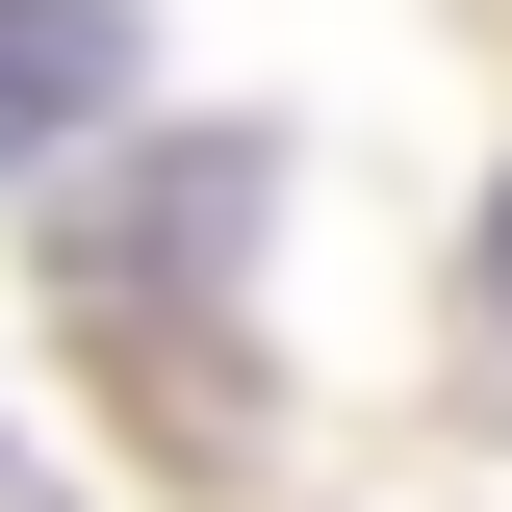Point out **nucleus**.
<instances>
[{
    "label": "nucleus",
    "instance_id": "f03ea898",
    "mask_svg": "<svg viewBox=\"0 0 512 512\" xmlns=\"http://www.w3.org/2000/svg\"><path fill=\"white\" fill-rule=\"evenodd\" d=\"M0 512H77V487H52V461H26V436H0Z\"/></svg>",
    "mask_w": 512,
    "mask_h": 512
},
{
    "label": "nucleus",
    "instance_id": "f257e3e1",
    "mask_svg": "<svg viewBox=\"0 0 512 512\" xmlns=\"http://www.w3.org/2000/svg\"><path fill=\"white\" fill-rule=\"evenodd\" d=\"M128 103V0H0V180Z\"/></svg>",
    "mask_w": 512,
    "mask_h": 512
},
{
    "label": "nucleus",
    "instance_id": "7ed1b4c3",
    "mask_svg": "<svg viewBox=\"0 0 512 512\" xmlns=\"http://www.w3.org/2000/svg\"><path fill=\"white\" fill-rule=\"evenodd\" d=\"M487 282H512V205H487Z\"/></svg>",
    "mask_w": 512,
    "mask_h": 512
}]
</instances>
